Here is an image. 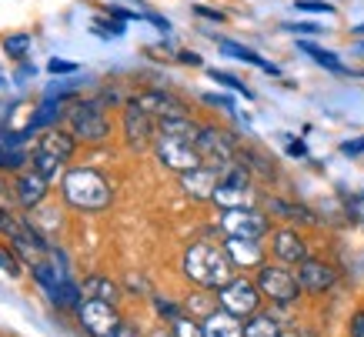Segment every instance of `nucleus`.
Listing matches in <instances>:
<instances>
[{"mask_svg": "<svg viewBox=\"0 0 364 337\" xmlns=\"http://www.w3.org/2000/svg\"><path fill=\"white\" fill-rule=\"evenodd\" d=\"M204 124H194L191 117H171L157 124V137H154V154L157 161L164 164L167 171H194L200 167V151H198V137Z\"/></svg>", "mask_w": 364, "mask_h": 337, "instance_id": "f257e3e1", "label": "nucleus"}, {"mask_svg": "<svg viewBox=\"0 0 364 337\" xmlns=\"http://www.w3.org/2000/svg\"><path fill=\"white\" fill-rule=\"evenodd\" d=\"M231 267L234 261L228 257V250L210 244V240H198L184 250V274L200 287H221L231 281Z\"/></svg>", "mask_w": 364, "mask_h": 337, "instance_id": "f03ea898", "label": "nucleus"}, {"mask_svg": "<svg viewBox=\"0 0 364 337\" xmlns=\"http://www.w3.org/2000/svg\"><path fill=\"white\" fill-rule=\"evenodd\" d=\"M64 197L77 210H104L111 204V184L94 167H74L64 174Z\"/></svg>", "mask_w": 364, "mask_h": 337, "instance_id": "7ed1b4c3", "label": "nucleus"}, {"mask_svg": "<svg viewBox=\"0 0 364 337\" xmlns=\"http://www.w3.org/2000/svg\"><path fill=\"white\" fill-rule=\"evenodd\" d=\"M64 120H67V127H70V134L84 144H97L111 134V120L104 117L100 100L70 97V104H67V110H64Z\"/></svg>", "mask_w": 364, "mask_h": 337, "instance_id": "20e7f679", "label": "nucleus"}, {"mask_svg": "<svg viewBox=\"0 0 364 337\" xmlns=\"http://www.w3.org/2000/svg\"><path fill=\"white\" fill-rule=\"evenodd\" d=\"M210 200L221 207V210H231V207H251L254 204L251 171H247L241 161L231 164V167H224L221 181H218V187H214V197H210Z\"/></svg>", "mask_w": 364, "mask_h": 337, "instance_id": "39448f33", "label": "nucleus"}, {"mask_svg": "<svg viewBox=\"0 0 364 337\" xmlns=\"http://www.w3.org/2000/svg\"><path fill=\"white\" fill-rule=\"evenodd\" d=\"M218 228H221L224 237H251V240H261L267 230H271V220H267V214L254 210V207H231V210H221Z\"/></svg>", "mask_w": 364, "mask_h": 337, "instance_id": "423d86ee", "label": "nucleus"}, {"mask_svg": "<svg viewBox=\"0 0 364 337\" xmlns=\"http://www.w3.org/2000/svg\"><path fill=\"white\" fill-rule=\"evenodd\" d=\"M218 304L237 317H254L257 304H261V287L251 284L247 277H231L228 284L218 287Z\"/></svg>", "mask_w": 364, "mask_h": 337, "instance_id": "0eeeda50", "label": "nucleus"}, {"mask_svg": "<svg viewBox=\"0 0 364 337\" xmlns=\"http://www.w3.org/2000/svg\"><path fill=\"white\" fill-rule=\"evenodd\" d=\"M77 321L84 324L90 337H111L117 334V327L124 324L121 314H117V307L111 301H97V297H84L77 307Z\"/></svg>", "mask_w": 364, "mask_h": 337, "instance_id": "6e6552de", "label": "nucleus"}, {"mask_svg": "<svg viewBox=\"0 0 364 337\" xmlns=\"http://www.w3.org/2000/svg\"><path fill=\"white\" fill-rule=\"evenodd\" d=\"M198 151H200V161L210 164V167H231L237 164V141L224 127H200V137H198Z\"/></svg>", "mask_w": 364, "mask_h": 337, "instance_id": "1a4fd4ad", "label": "nucleus"}, {"mask_svg": "<svg viewBox=\"0 0 364 337\" xmlns=\"http://www.w3.org/2000/svg\"><path fill=\"white\" fill-rule=\"evenodd\" d=\"M154 137H157V120L141 107V100L134 97L124 107V141H127L131 151H144Z\"/></svg>", "mask_w": 364, "mask_h": 337, "instance_id": "9d476101", "label": "nucleus"}, {"mask_svg": "<svg viewBox=\"0 0 364 337\" xmlns=\"http://www.w3.org/2000/svg\"><path fill=\"white\" fill-rule=\"evenodd\" d=\"M257 287H261L264 297H271L277 304H291V301H298V294H301L298 277L287 271V267H261Z\"/></svg>", "mask_w": 364, "mask_h": 337, "instance_id": "9b49d317", "label": "nucleus"}, {"mask_svg": "<svg viewBox=\"0 0 364 337\" xmlns=\"http://www.w3.org/2000/svg\"><path fill=\"white\" fill-rule=\"evenodd\" d=\"M298 284H301V291H308V294H324L338 284V271H334L331 264L304 257L298 264Z\"/></svg>", "mask_w": 364, "mask_h": 337, "instance_id": "f8f14e48", "label": "nucleus"}, {"mask_svg": "<svg viewBox=\"0 0 364 337\" xmlns=\"http://www.w3.org/2000/svg\"><path fill=\"white\" fill-rule=\"evenodd\" d=\"M218 181H221V167H210V164H200L194 171H184V174H181V187H184L191 197H198V200H210Z\"/></svg>", "mask_w": 364, "mask_h": 337, "instance_id": "ddd939ff", "label": "nucleus"}, {"mask_svg": "<svg viewBox=\"0 0 364 337\" xmlns=\"http://www.w3.org/2000/svg\"><path fill=\"white\" fill-rule=\"evenodd\" d=\"M224 250L234 261V267H261V261H264L261 240L251 237H224Z\"/></svg>", "mask_w": 364, "mask_h": 337, "instance_id": "4468645a", "label": "nucleus"}, {"mask_svg": "<svg viewBox=\"0 0 364 337\" xmlns=\"http://www.w3.org/2000/svg\"><path fill=\"white\" fill-rule=\"evenodd\" d=\"M141 107L151 114V117L161 124V120H171V117H188V110L181 107L171 94H161V90H147V94H141Z\"/></svg>", "mask_w": 364, "mask_h": 337, "instance_id": "2eb2a0df", "label": "nucleus"}, {"mask_svg": "<svg viewBox=\"0 0 364 337\" xmlns=\"http://www.w3.org/2000/svg\"><path fill=\"white\" fill-rule=\"evenodd\" d=\"M274 257L281 264H301L308 257V247H304V240H301L298 230L291 228H281L274 234Z\"/></svg>", "mask_w": 364, "mask_h": 337, "instance_id": "dca6fc26", "label": "nucleus"}, {"mask_svg": "<svg viewBox=\"0 0 364 337\" xmlns=\"http://www.w3.org/2000/svg\"><path fill=\"white\" fill-rule=\"evenodd\" d=\"M200 331H204V337H244V324L241 317L231 314V311H210L208 317H204V324H200Z\"/></svg>", "mask_w": 364, "mask_h": 337, "instance_id": "f3484780", "label": "nucleus"}, {"mask_svg": "<svg viewBox=\"0 0 364 337\" xmlns=\"http://www.w3.org/2000/svg\"><path fill=\"white\" fill-rule=\"evenodd\" d=\"M67 100H70V97H54V94H50V97H47L44 104L31 114V124L23 127V131H27V137H31V134H44L47 127H54L57 117L67 110Z\"/></svg>", "mask_w": 364, "mask_h": 337, "instance_id": "a211bd4d", "label": "nucleus"}, {"mask_svg": "<svg viewBox=\"0 0 364 337\" xmlns=\"http://www.w3.org/2000/svg\"><path fill=\"white\" fill-rule=\"evenodd\" d=\"M47 187H50V181H47L41 171H27V174L17 177V197H21V204L23 207H37L41 200H44L47 194Z\"/></svg>", "mask_w": 364, "mask_h": 337, "instance_id": "6ab92c4d", "label": "nucleus"}, {"mask_svg": "<svg viewBox=\"0 0 364 337\" xmlns=\"http://www.w3.org/2000/svg\"><path fill=\"white\" fill-rule=\"evenodd\" d=\"M37 147H44V151L57 154L60 161H67L70 154H74V147H77V137L70 131H57V127H47L44 134H41V144Z\"/></svg>", "mask_w": 364, "mask_h": 337, "instance_id": "aec40b11", "label": "nucleus"}, {"mask_svg": "<svg viewBox=\"0 0 364 337\" xmlns=\"http://www.w3.org/2000/svg\"><path fill=\"white\" fill-rule=\"evenodd\" d=\"M298 47L314 60V64L324 67V70H331V74H338V77H351V70L344 67V60L338 54H331V50H324V47H318V44H311V41H301Z\"/></svg>", "mask_w": 364, "mask_h": 337, "instance_id": "412c9836", "label": "nucleus"}, {"mask_svg": "<svg viewBox=\"0 0 364 337\" xmlns=\"http://www.w3.org/2000/svg\"><path fill=\"white\" fill-rule=\"evenodd\" d=\"M221 50L228 57H234V60H241V64H251V67H257V70H264V74H271V77H277L281 70H277L271 60H264L261 54H254V50H247V47H241V44H234V41H221Z\"/></svg>", "mask_w": 364, "mask_h": 337, "instance_id": "4be33fe9", "label": "nucleus"}, {"mask_svg": "<svg viewBox=\"0 0 364 337\" xmlns=\"http://www.w3.org/2000/svg\"><path fill=\"white\" fill-rule=\"evenodd\" d=\"M80 294H84V291H80L70 277H67V281H60V284H54V287H47V297H50L57 307H64V311H77L80 301H84Z\"/></svg>", "mask_w": 364, "mask_h": 337, "instance_id": "5701e85b", "label": "nucleus"}, {"mask_svg": "<svg viewBox=\"0 0 364 337\" xmlns=\"http://www.w3.org/2000/svg\"><path fill=\"white\" fill-rule=\"evenodd\" d=\"M244 337H284V331L271 314H254L244 324Z\"/></svg>", "mask_w": 364, "mask_h": 337, "instance_id": "b1692460", "label": "nucleus"}, {"mask_svg": "<svg viewBox=\"0 0 364 337\" xmlns=\"http://www.w3.org/2000/svg\"><path fill=\"white\" fill-rule=\"evenodd\" d=\"M80 291H84V297H97V301H117V284L114 281H107V277H87V281H84V287H80Z\"/></svg>", "mask_w": 364, "mask_h": 337, "instance_id": "393cba45", "label": "nucleus"}, {"mask_svg": "<svg viewBox=\"0 0 364 337\" xmlns=\"http://www.w3.org/2000/svg\"><path fill=\"white\" fill-rule=\"evenodd\" d=\"M60 164H64V161H60L57 154L44 151V147H37V151L31 154V167H33V171H41L47 181H54V177L60 174Z\"/></svg>", "mask_w": 364, "mask_h": 337, "instance_id": "a878e982", "label": "nucleus"}, {"mask_svg": "<svg viewBox=\"0 0 364 337\" xmlns=\"http://www.w3.org/2000/svg\"><path fill=\"white\" fill-rule=\"evenodd\" d=\"M267 207H271V214H281V218L314 220V214H311V210H304V207H298V204H287V200H277V197H271V200H267Z\"/></svg>", "mask_w": 364, "mask_h": 337, "instance_id": "bb28decb", "label": "nucleus"}, {"mask_svg": "<svg viewBox=\"0 0 364 337\" xmlns=\"http://www.w3.org/2000/svg\"><path fill=\"white\" fill-rule=\"evenodd\" d=\"M4 54L14 57V60H23L31 54V33H11L4 37Z\"/></svg>", "mask_w": 364, "mask_h": 337, "instance_id": "cd10ccee", "label": "nucleus"}, {"mask_svg": "<svg viewBox=\"0 0 364 337\" xmlns=\"http://www.w3.org/2000/svg\"><path fill=\"white\" fill-rule=\"evenodd\" d=\"M208 74H210V80H218L221 87H228V90H237V94H241V97H247V100L254 97V94H251V87H247L244 80H237V77H234V74H228V70H218V67H214V70H208Z\"/></svg>", "mask_w": 364, "mask_h": 337, "instance_id": "c85d7f7f", "label": "nucleus"}, {"mask_svg": "<svg viewBox=\"0 0 364 337\" xmlns=\"http://www.w3.org/2000/svg\"><path fill=\"white\" fill-rule=\"evenodd\" d=\"M294 11H301V14H334V4H328V0H298Z\"/></svg>", "mask_w": 364, "mask_h": 337, "instance_id": "c756f323", "label": "nucleus"}, {"mask_svg": "<svg viewBox=\"0 0 364 337\" xmlns=\"http://www.w3.org/2000/svg\"><path fill=\"white\" fill-rule=\"evenodd\" d=\"M174 337H204V331H200L198 324H194V321H191V317H177L174 321Z\"/></svg>", "mask_w": 364, "mask_h": 337, "instance_id": "7c9ffc66", "label": "nucleus"}, {"mask_svg": "<svg viewBox=\"0 0 364 337\" xmlns=\"http://www.w3.org/2000/svg\"><path fill=\"white\" fill-rule=\"evenodd\" d=\"M23 164H27V154L21 147H11V151H4V157H0V167H7V171H17Z\"/></svg>", "mask_w": 364, "mask_h": 337, "instance_id": "2f4dec72", "label": "nucleus"}, {"mask_svg": "<svg viewBox=\"0 0 364 337\" xmlns=\"http://www.w3.org/2000/svg\"><path fill=\"white\" fill-rule=\"evenodd\" d=\"M80 64H74V60H60V57H54L50 64H47V74H57V77H67V74H77Z\"/></svg>", "mask_w": 364, "mask_h": 337, "instance_id": "473e14b6", "label": "nucleus"}, {"mask_svg": "<svg viewBox=\"0 0 364 337\" xmlns=\"http://www.w3.org/2000/svg\"><path fill=\"white\" fill-rule=\"evenodd\" d=\"M204 104H210V107H221V110H228V114H234V100L228 97V94H204Z\"/></svg>", "mask_w": 364, "mask_h": 337, "instance_id": "72a5a7b5", "label": "nucleus"}, {"mask_svg": "<svg viewBox=\"0 0 364 337\" xmlns=\"http://www.w3.org/2000/svg\"><path fill=\"white\" fill-rule=\"evenodd\" d=\"M341 154H344V157H361V154H364V137L344 141V144H341Z\"/></svg>", "mask_w": 364, "mask_h": 337, "instance_id": "f704fd0d", "label": "nucleus"}, {"mask_svg": "<svg viewBox=\"0 0 364 337\" xmlns=\"http://www.w3.org/2000/svg\"><path fill=\"white\" fill-rule=\"evenodd\" d=\"M348 334H351V337H364V311H354V314H351Z\"/></svg>", "mask_w": 364, "mask_h": 337, "instance_id": "c9c22d12", "label": "nucleus"}, {"mask_svg": "<svg viewBox=\"0 0 364 337\" xmlns=\"http://www.w3.org/2000/svg\"><path fill=\"white\" fill-rule=\"evenodd\" d=\"M284 31H291V33H321V23H284Z\"/></svg>", "mask_w": 364, "mask_h": 337, "instance_id": "e433bc0d", "label": "nucleus"}, {"mask_svg": "<svg viewBox=\"0 0 364 337\" xmlns=\"http://www.w3.org/2000/svg\"><path fill=\"white\" fill-rule=\"evenodd\" d=\"M287 157H308V144L304 141H287Z\"/></svg>", "mask_w": 364, "mask_h": 337, "instance_id": "4c0bfd02", "label": "nucleus"}, {"mask_svg": "<svg viewBox=\"0 0 364 337\" xmlns=\"http://www.w3.org/2000/svg\"><path fill=\"white\" fill-rule=\"evenodd\" d=\"M157 311H161V317H167V321H177V317H181V311H177L174 304H167V301H157Z\"/></svg>", "mask_w": 364, "mask_h": 337, "instance_id": "58836bf2", "label": "nucleus"}, {"mask_svg": "<svg viewBox=\"0 0 364 337\" xmlns=\"http://www.w3.org/2000/svg\"><path fill=\"white\" fill-rule=\"evenodd\" d=\"M194 14H198V17H208V21H214V23H221L224 21V14H218V11H210V7H194Z\"/></svg>", "mask_w": 364, "mask_h": 337, "instance_id": "ea45409f", "label": "nucleus"}, {"mask_svg": "<svg viewBox=\"0 0 364 337\" xmlns=\"http://www.w3.org/2000/svg\"><path fill=\"white\" fill-rule=\"evenodd\" d=\"M0 267H4L7 274H17V264H14V257L7 254V250H0Z\"/></svg>", "mask_w": 364, "mask_h": 337, "instance_id": "a19ab883", "label": "nucleus"}, {"mask_svg": "<svg viewBox=\"0 0 364 337\" xmlns=\"http://www.w3.org/2000/svg\"><path fill=\"white\" fill-rule=\"evenodd\" d=\"M147 21L154 23L157 31H164V33H171V23H167V21H164V17H157V14H147Z\"/></svg>", "mask_w": 364, "mask_h": 337, "instance_id": "79ce46f5", "label": "nucleus"}, {"mask_svg": "<svg viewBox=\"0 0 364 337\" xmlns=\"http://www.w3.org/2000/svg\"><path fill=\"white\" fill-rule=\"evenodd\" d=\"M111 337H141V334H137L131 324H121V327H117V334H111Z\"/></svg>", "mask_w": 364, "mask_h": 337, "instance_id": "37998d69", "label": "nucleus"}, {"mask_svg": "<svg viewBox=\"0 0 364 337\" xmlns=\"http://www.w3.org/2000/svg\"><path fill=\"white\" fill-rule=\"evenodd\" d=\"M17 74H21V77H17V80H21V84H23V80H27V77H33V74H37V70H33V67H27V64H23L21 70H17Z\"/></svg>", "mask_w": 364, "mask_h": 337, "instance_id": "c03bdc74", "label": "nucleus"}, {"mask_svg": "<svg viewBox=\"0 0 364 337\" xmlns=\"http://www.w3.org/2000/svg\"><path fill=\"white\" fill-rule=\"evenodd\" d=\"M181 60H184V64H200L198 54H181Z\"/></svg>", "mask_w": 364, "mask_h": 337, "instance_id": "a18cd8bd", "label": "nucleus"}, {"mask_svg": "<svg viewBox=\"0 0 364 337\" xmlns=\"http://www.w3.org/2000/svg\"><path fill=\"white\" fill-rule=\"evenodd\" d=\"M354 33H358V37H364V23H358V27H354Z\"/></svg>", "mask_w": 364, "mask_h": 337, "instance_id": "49530a36", "label": "nucleus"}, {"mask_svg": "<svg viewBox=\"0 0 364 337\" xmlns=\"http://www.w3.org/2000/svg\"><path fill=\"white\" fill-rule=\"evenodd\" d=\"M361 50H364V41H361Z\"/></svg>", "mask_w": 364, "mask_h": 337, "instance_id": "de8ad7c7", "label": "nucleus"}]
</instances>
